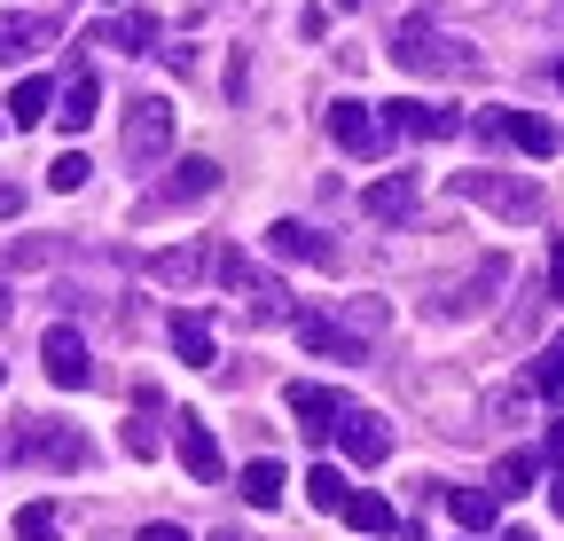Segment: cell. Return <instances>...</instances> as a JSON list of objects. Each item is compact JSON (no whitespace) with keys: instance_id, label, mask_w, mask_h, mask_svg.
<instances>
[{"instance_id":"cell-16","label":"cell","mask_w":564,"mask_h":541,"mask_svg":"<svg viewBox=\"0 0 564 541\" xmlns=\"http://www.w3.org/2000/svg\"><path fill=\"white\" fill-rule=\"evenodd\" d=\"M299 346H306V354H337V361H361V337L337 329L329 314H306V322H299Z\"/></svg>"},{"instance_id":"cell-17","label":"cell","mask_w":564,"mask_h":541,"mask_svg":"<svg viewBox=\"0 0 564 541\" xmlns=\"http://www.w3.org/2000/svg\"><path fill=\"white\" fill-rule=\"evenodd\" d=\"M150 275H158L165 291H188V283L204 275V244H173V251H158V259H150Z\"/></svg>"},{"instance_id":"cell-37","label":"cell","mask_w":564,"mask_h":541,"mask_svg":"<svg viewBox=\"0 0 564 541\" xmlns=\"http://www.w3.org/2000/svg\"><path fill=\"white\" fill-rule=\"evenodd\" d=\"M549 455H556V463H564V416H556V432H549Z\"/></svg>"},{"instance_id":"cell-38","label":"cell","mask_w":564,"mask_h":541,"mask_svg":"<svg viewBox=\"0 0 564 541\" xmlns=\"http://www.w3.org/2000/svg\"><path fill=\"white\" fill-rule=\"evenodd\" d=\"M549 495H556V510H564V470H556V487H549Z\"/></svg>"},{"instance_id":"cell-13","label":"cell","mask_w":564,"mask_h":541,"mask_svg":"<svg viewBox=\"0 0 564 541\" xmlns=\"http://www.w3.org/2000/svg\"><path fill=\"white\" fill-rule=\"evenodd\" d=\"M267 251L274 259H306V267H337V244H322L306 220H274L267 228Z\"/></svg>"},{"instance_id":"cell-2","label":"cell","mask_w":564,"mask_h":541,"mask_svg":"<svg viewBox=\"0 0 564 541\" xmlns=\"http://www.w3.org/2000/svg\"><path fill=\"white\" fill-rule=\"evenodd\" d=\"M165 150H173V102L165 95H133V110H126V165L150 173Z\"/></svg>"},{"instance_id":"cell-5","label":"cell","mask_w":564,"mask_h":541,"mask_svg":"<svg viewBox=\"0 0 564 541\" xmlns=\"http://www.w3.org/2000/svg\"><path fill=\"white\" fill-rule=\"evenodd\" d=\"M392 72H463V55H447V40H440L432 17H408L392 32Z\"/></svg>"},{"instance_id":"cell-8","label":"cell","mask_w":564,"mask_h":541,"mask_svg":"<svg viewBox=\"0 0 564 541\" xmlns=\"http://www.w3.org/2000/svg\"><path fill=\"white\" fill-rule=\"evenodd\" d=\"M377 126H384V133H408V142H447L463 118H455V110H440V102L400 95V102H384V110H377Z\"/></svg>"},{"instance_id":"cell-41","label":"cell","mask_w":564,"mask_h":541,"mask_svg":"<svg viewBox=\"0 0 564 541\" xmlns=\"http://www.w3.org/2000/svg\"><path fill=\"white\" fill-rule=\"evenodd\" d=\"M337 9H361V0H337Z\"/></svg>"},{"instance_id":"cell-20","label":"cell","mask_w":564,"mask_h":541,"mask_svg":"<svg viewBox=\"0 0 564 541\" xmlns=\"http://www.w3.org/2000/svg\"><path fill=\"white\" fill-rule=\"evenodd\" d=\"M95 102H102V79H95V72H70V87H63V110H55V118H63L70 133H87Z\"/></svg>"},{"instance_id":"cell-26","label":"cell","mask_w":564,"mask_h":541,"mask_svg":"<svg viewBox=\"0 0 564 541\" xmlns=\"http://www.w3.org/2000/svg\"><path fill=\"white\" fill-rule=\"evenodd\" d=\"M541 479V463L533 455H502V463H494V502H510V495H525Z\"/></svg>"},{"instance_id":"cell-29","label":"cell","mask_w":564,"mask_h":541,"mask_svg":"<svg viewBox=\"0 0 564 541\" xmlns=\"http://www.w3.org/2000/svg\"><path fill=\"white\" fill-rule=\"evenodd\" d=\"M306 502L337 518V502H345V470H337V463H314V470H306Z\"/></svg>"},{"instance_id":"cell-31","label":"cell","mask_w":564,"mask_h":541,"mask_svg":"<svg viewBox=\"0 0 564 541\" xmlns=\"http://www.w3.org/2000/svg\"><path fill=\"white\" fill-rule=\"evenodd\" d=\"M87 173H95V165H87L79 150H63V158L47 165V188H63V196H70V188H87Z\"/></svg>"},{"instance_id":"cell-27","label":"cell","mask_w":564,"mask_h":541,"mask_svg":"<svg viewBox=\"0 0 564 541\" xmlns=\"http://www.w3.org/2000/svg\"><path fill=\"white\" fill-rule=\"evenodd\" d=\"M533 392H541V400H564V329L549 337L541 361H533Z\"/></svg>"},{"instance_id":"cell-23","label":"cell","mask_w":564,"mask_h":541,"mask_svg":"<svg viewBox=\"0 0 564 541\" xmlns=\"http://www.w3.org/2000/svg\"><path fill=\"white\" fill-rule=\"evenodd\" d=\"M494 510H502V502L478 495V487H455V495H447V518H455L463 533H486V526H494Z\"/></svg>"},{"instance_id":"cell-24","label":"cell","mask_w":564,"mask_h":541,"mask_svg":"<svg viewBox=\"0 0 564 541\" xmlns=\"http://www.w3.org/2000/svg\"><path fill=\"white\" fill-rule=\"evenodd\" d=\"M47 102H55V87H47V79H17V87H9V126H40V118H47Z\"/></svg>"},{"instance_id":"cell-39","label":"cell","mask_w":564,"mask_h":541,"mask_svg":"<svg viewBox=\"0 0 564 541\" xmlns=\"http://www.w3.org/2000/svg\"><path fill=\"white\" fill-rule=\"evenodd\" d=\"M556 95H564V63H556Z\"/></svg>"},{"instance_id":"cell-18","label":"cell","mask_w":564,"mask_h":541,"mask_svg":"<svg viewBox=\"0 0 564 541\" xmlns=\"http://www.w3.org/2000/svg\"><path fill=\"white\" fill-rule=\"evenodd\" d=\"M40 40H47V24H40V17H24V9H0V63H24Z\"/></svg>"},{"instance_id":"cell-22","label":"cell","mask_w":564,"mask_h":541,"mask_svg":"<svg viewBox=\"0 0 564 541\" xmlns=\"http://www.w3.org/2000/svg\"><path fill=\"white\" fill-rule=\"evenodd\" d=\"M361 205H369V220H408V213H415V181H408V173H400V181H377Z\"/></svg>"},{"instance_id":"cell-15","label":"cell","mask_w":564,"mask_h":541,"mask_svg":"<svg viewBox=\"0 0 564 541\" xmlns=\"http://www.w3.org/2000/svg\"><path fill=\"white\" fill-rule=\"evenodd\" d=\"M337 518H345L352 533H392V518H400V510H392L384 495H369V487H345V502H337Z\"/></svg>"},{"instance_id":"cell-32","label":"cell","mask_w":564,"mask_h":541,"mask_svg":"<svg viewBox=\"0 0 564 541\" xmlns=\"http://www.w3.org/2000/svg\"><path fill=\"white\" fill-rule=\"evenodd\" d=\"M118 447H126L133 463H158V432H150V416H133V424L118 432Z\"/></svg>"},{"instance_id":"cell-12","label":"cell","mask_w":564,"mask_h":541,"mask_svg":"<svg viewBox=\"0 0 564 541\" xmlns=\"http://www.w3.org/2000/svg\"><path fill=\"white\" fill-rule=\"evenodd\" d=\"M181 470L188 479H204V487H220V440H212V424L204 416H181Z\"/></svg>"},{"instance_id":"cell-35","label":"cell","mask_w":564,"mask_h":541,"mask_svg":"<svg viewBox=\"0 0 564 541\" xmlns=\"http://www.w3.org/2000/svg\"><path fill=\"white\" fill-rule=\"evenodd\" d=\"M17 213H24V188H17V181H0V220H17Z\"/></svg>"},{"instance_id":"cell-19","label":"cell","mask_w":564,"mask_h":541,"mask_svg":"<svg viewBox=\"0 0 564 541\" xmlns=\"http://www.w3.org/2000/svg\"><path fill=\"white\" fill-rule=\"evenodd\" d=\"M282 487H291V479H282V463H267V455H259V463H243V479H236V495H243L251 510H274V502H282Z\"/></svg>"},{"instance_id":"cell-14","label":"cell","mask_w":564,"mask_h":541,"mask_svg":"<svg viewBox=\"0 0 564 541\" xmlns=\"http://www.w3.org/2000/svg\"><path fill=\"white\" fill-rule=\"evenodd\" d=\"M282 400H291V416H299L314 440H329V432H337V416H345V400H337L329 385H291Z\"/></svg>"},{"instance_id":"cell-1","label":"cell","mask_w":564,"mask_h":541,"mask_svg":"<svg viewBox=\"0 0 564 541\" xmlns=\"http://www.w3.org/2000/svg\"><path fill=\"white\" fill-rule=\"evenodd\" d=\"M447 188L470 196V205H486V213H502V220H541V188H533V181H510V173L470 165V173H455Z\"/></svg>"},{"instance_id":"cell-42","label":"cell","mask_w":564,"mask_h":541,"mask_svg":"<svg viewBox=\"0 0 564 541\" xmlns=\"http://www.w3.org/2000/svg\"><path fill=\"white\" fill-rule=\"evenodd\" d=\"M0 377H9V369H0Z\"/></svg>"},{"instance_id":"cell-11","label":"cell","mask_w":564,"mask_h":541,"mask_svg":"<svg viewBox=\"0 0 564 541\" xmlns=\"http://www.w3.org/2000/svg\"><path fill=\"white\" fill-rule=\"evenodd\" d=\"M337 447H345L352 463H384V455H392V432H384L377 409H345V416H337Z\"/></svg>"},{"instance_id":"cell-9","label":"cell","mask_w":564,"mask_h":541,"mask_svg":"<svg viewBox=\"0 0 564 541\" xmlns=\"http://www.w3.org/2000/svg\"><path fill=\"white\" fill-rule=\"evenodd\" d=\"M220 188V165L212 158H181L173 165V181H158L150 196H141V213H173V205H196V196H212Z\"/></svg>"},{"instance_id":"cell-40","label":"cell","mask_w":564,"mask_h":541,"mask_svg":"<svg viewBox=\"0 0 564 541\" xmlns=\"http://www.w3.org/2000/svg\"><path fill=\"white\" fill-rule=\"evenodd\" d=\"M502 541H533V533H502Z\"/></svg>"},{"instance_id":"cell-3","label":"cell","mask_w":564,"mask_h":541,"mask_svg":"<svg viewBox=\"0 0 564 541\" xmlns=\"http://www.w3.org/2000/svg\"><path fill=\"white\" fill-rule=\"evenodd\" d=\"M87 440L70 432V424H55V416H24V432H17V463H47V470H87Z\"/></svg>"},{"instance_id":"cell-21","label":"cell","mask_w":564,"mask_h":541,"mask_svg":"<svg viewBox=\"0 0 564 541\" xmlns=\"http://www.w3.org/2000/svg\"><path fill=\"white\" fill-rule=\"evenodd\" d=\"M173 354L188 369H212V322L204 314H173Z\"/></svg>"},{"instance_id":"cell-34","label":"cell","mask_w":564,"mask_h":541,"mask_svg":"<svg viewBox=\"0 0 564 541\" xmlns=\"http://www.w3.org/2000/svg\"><path fill=\"white\" fill-rule=\"evenodd\" d=\"M549 299H564V236L549 244Z\"/></svg>"},{"instance_id":"cell-4","label":"cell","mask_w":564,"mask_h":541,"mask_svg":"<svg viewBox=\"0 0 564 541\" xmlns=\"http://www.w3.org/2000/svg\"><path fill=\"white\" fill-rule=\"evenodd\" d=\"M204 267H212V275H220L228 291H243L259 314H282V306H291V291H282V275H259V267L236 251V244H220V251H204Z\"/></svg>"},{"instance_id":"cell-6","label":"cell","mask_w":564,"mask_h":541,"mask_svg":"<svg viewBox=\"0 0 564 541\" xmlns=\"http://www.w3.org/2000/svg\"><path fill=\"white\" fill-rule=\"evenodd\" d=\"M329 142H337L345 158H377V150H384L377 102H361V95H337V102H329Z\"/></svg>"},{"instance_id":"cell-28","label":"cell","mask_w":564,"mask_h":541,"mask_svg":"<svg viewBox=\"0 0 564 541\" xmlns=\"http://www.w3.org/2000/svg\"><path fill=\"white\" fill-rule=\"evenodd\" d=\"M502 275H510L502 259H478V275H470V291H455V299H447V314H478V306H486V291L502 283Z\"/></svg>"},{"instance_id":"cell-33","label":"cell","mask_w":564,"mask_h":541,"mask_svg":"<svg viewBox=\"0 0 564 541\" xmlns=\"http://www.w3.org/2000/svg\"><path fill=\"white\" fill-rule=\"evenodd\" d=\"M384 322V299H352V329H377Z\"/></svg>"},{"instance_id":"cell-10","label":"cell","mask_w":564,"mask_h":541,"mask_svg":"<svg viewBox=\"0 0 564 541\" xmlns=\"http://www.w3.org/2000/svg\"><path fill=\"white\" fill-rule=\"evenodd\" d=\"M486 133H494V142H518L525 158H556L564 150V133L549 126V118H533V110H494V118H478Z\"/></svg>"},{"instance_id":"cell-30","label":"cell","mask_w":564,"mask_h":541,"mask_svg":"<svg viewBox=\"0 0 564 541\" xmlns=\"http://www.w3.org/2000/svg\"><path fill=\"white\" fill-rule=\"evenodd\" d=\"M17 541H55V502H24L17 510Z\"/></svg>"},{"instance_id":"cell-36","label":"cell","mask_w":564,"mask_h":541,"mask_svg":"<svg viewBox=\"0 0 564 541\" xmlns=\"http://www.w3.org/2000/svg\"><path fill=\"white\" fill-rule=\"evenodd\" d=\"M141 541H188L181 526H150V533H141Z\"/></svg>"},{"instance_id":"cell-25","label":"cell","mask_w":564,"mask_h":541,"mask_svg":"<svg viewBox=\"0 0 564 541\" xmlns=\"http://www.w3.org/2000/svg\"><path fill=\"white\" fill-rule=\"evenodd\" d=\"M95 40H110V47H126V55H141V47H158V17H118V24H102Z\"/></svg>"},{"instance_id":"cell-7","label":"cell","mask_w":564,"mask_h":541,"mask_svg":"<svg viewBox=\"0 0 564 541\" xmlns=\"http://www.w3.org/2000/svg\"><path fill=\"white\" fill-rule=\"evenodd\" d=\"M40 361H47V385H63V392H79V385H95V361H87V337L70 329V322H55V329L40 337Z\"/></svg>"}]
</instances>
